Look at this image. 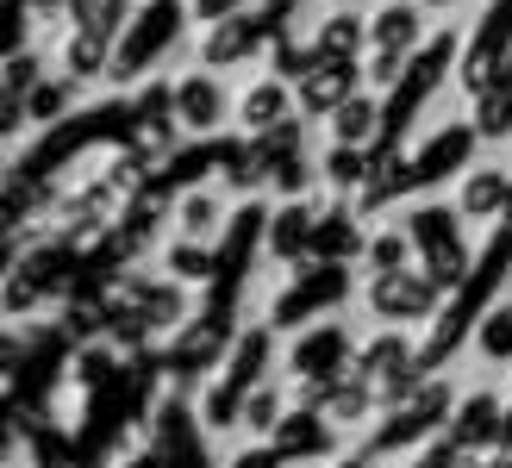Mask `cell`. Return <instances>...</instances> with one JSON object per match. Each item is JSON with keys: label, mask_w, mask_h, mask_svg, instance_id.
<instances>
[{"label": "cell", "mask_w": 512, "mask_h": 468, "mask_svg": "<svg viewBox=\"0 0 512 468\" xmlns=\"http://www.w3.org/2000/svg\"><path fill=\"white\" fill-rule=\"evenodd\" d=\"M188 19H194L188 0H144L138 19H132V32H125L119 50H113V82H144V75L157 69L163 50L182 44Z\"/></svg>", "instance_id": "6da1fadb"}, {"label": "cell", "mask_w": 512, "mask_h": 468, "mask_svg": "<svg viewBox=\"0 0 512 468\" xmlns=\"http://www.w3.org/2000/svg\"><path fill=\"white\" fill-rule=\"evenodd\" d=\"M363 306L388 331H406V325H431V319H438V312H444V288L425 269H400V275H375L363 288Z\"/></svg>", "instance_id": "7a4b0ae2"}, {"label": "cell", "mask_w": 512, "mask_h": 468, "mask_svg": "<svg viewBox=\"0 0 512 468\" xmlns=\"http://www.w3.org/2000/svg\"><path fill=\"white\" fill-rule=\"evenodd\" d=\"M356 350H363V344H356L344 325H306L288 344V375L300 387H313V394H325L331 381L356 375Z\"/></svg>", "instance_id": "3957f363"}, {"label": "cell", "mask_w": 512, "mask_h": 468, "mask_svg": "<svg viewBox=\"0 0 512 468\" xmlns=\"http://www.w3.org/2000/svg\"><path fill=\"white\" fill-rule=\"evenodd\" d=\"M275 38H281V13L250 7V13H238V19H219V25H207V38H200V69L225 75V69H238V63H250V57H263Z\"/></svg>", "instance_id": "277c9868"}, {"label": "cell", "mask_w": 512, "mask_h": 468, "mask_svg": "<svg viewBox=\"0 0 512 468\" xmlns=\"http://www.w3.org/2000/svg\"><path fill=\"white\" fill-rule=\"evenodd\" d=\"M225 119H238V94L225 88L213 69H188L182 82H175V125H182L188 138H213Z\"/></svg>", "instance_id": "5b68a950"}, {"label": "cell", "mask_w": 512, "mask_h": 468, "mask_svg": "<svg viewBox=\"0 0 512 468\" xmlns=\"http://www.w3.org/2000/svg\"><path fill=\"white\" fill-rule=\"evenodd\" d=\"M450 419H456V394H450V381H438V375H431V381L419 387L413 400L388 412V431H381L375 444H381V450H406V444H425V437L438 431V425H450Z\"/></svg>", "instance_id": "8992f818"}, {"label": "cell", "mask_w": 512, "mask_h": 468, "mask_svg": "<svg viewBox=\"0 0 512 468\" xmlns=\"http://www.w3.org/2000/svg\"><path fill=\"white\" fill-rule=\"evenodd\" d=\"M313 238H319V206L313 200H281L263 219V250L281 269H306L313 263Z\"/></svg>", "instance_id": "52a82bcc"}, {"label": "cell", "mask_w": 512, "mask_h": 468, "mask_svg": "<svg viewBox=\"0 0 512 468\" xmlns=\"http://www.w3.org/2000/svg\"><path fill=\"white\" fill-rule=\"evenodd\" d=\"M300 113V94H294V82L288 75H256V82L238 94V125H244V138H269L275 125H288Z\"/></svg>", "instance_id": "ba28073f"}, {"label": "cell", "mask_w": 512, "mask_h": 468, "mask_svg": "<svg viewBox=\"0 0 512 468\" xmlns=\"http://www.w3.org/2000/svg\"><path fill=\"white\" fill-rule=\"evenodd\" d=\"M369 50L375 57H419L425 50V0H381L369 13Z\"/></svg>", "instance_id": "9c48e42d"}, {"label": "cell", "mask_w": 512, "mask_h": 468, "mask_svg": "<svg viewBox=\"0 0 512 468\" xmlns=\"http://www.w3.org/2000/svg\"><path fill=\"white\" fill-rule=\"evenodd\" d=\"M356 75H363V63H313V69L294 82L300 119H331L344 100H356V94H363V88H356Z\"/></svg>", "instance_id": "30bf717a"}, {"label": "cell", "mask_w": 512, "mask_h": 468, "mask_svg": "<svg viewBox=\"0 0 512 468\" xmlns=\"http://www.w3.org/2000/svg\"><path fill=\"white\" fill-rule=\"evenodd\" d=\"M232 344H238L232 319H194L188 331H175V344H169V369L188 381V375L207 369V362H225V356H232Z\"/></svg>", "instance_id": "8fae6325"}, {"label": "cell", "mask_w": 512, "mask_h": 468, "mask_svg": "<svg viewBox=\"0 0 512 468\" xmlns=\"http://www.w3.org/2000/svg\"><path fill=\"white\" fill-rule=\"evenodd\" d=\"M306 44H313V63H363L369 57V13H356V7L325 13Z\"/></svg>", "instance_id": "7c38bea8"}, {"label": "cell", "mask_w": 512, "mask_h": 468, "mask_svg": "<svg viewBox=\"0 0 512 468\" xmlns=\"http://www.w3.org/2000/svg\"><path fill=\"white\" fill-rule=\"evenodd\" d=\"M512 206V169H500V163H475L463 181H456V213L463 219H475V225H488V219H500Z\"/></svg>", "instance_id": "4fadbf2b"}, {"label": "cell", "mask_w": 512, "mask_h": 468, "mask_svg": "<svg viewBox=\"0 0 512 468\" xmlns=\"http://www.w3.org/2000/svg\"><path fill=\"white\" fill-rule=\"evenodd\" d=\"M475 125H444L438 138H425L419 156L406 163V175L413 181H444V175H469V150H475Z\"/></svg>", "instance_id": "5bb4252c"}, {"label": "cell", "mask_w": 512, "mask_h": 468, "mask_svg": "<svg viewBox=\"0 0 512 468\" xmlns=\"http://www.w3.org/2000/svg\"><path fill=\"white\" fill-rule=\"evenodd\" d=\"M506 425V412H500V394L494 387H481V394H469L463 406H456V419H450V450H463V456H481L500 437Z\"/></svg>", "instance_id": "9a60e30c"}, {"label": "cell", "mask_w": 512, "mask_h": 468, "mask_svg": "<svg viewBox=\"0 0 512 468\" xmlns=\"http://www.w3.org/2000/svg\"><path fill=\"white\" fill-rule=\"evenodd\" d=\"M113 50H119V44L82 32V25H63L57 57H63V75H69V82H75V88H88V82H113Z\"/></svg>", "instance_id": "2e32d148"}, {"label": "cell", "mask_w": 512, "mask_h": 468, "mask_svg": "<svg viewBox=\"0 0 512 468\" xmlns=\"http://www.w3.org/2000/svg\"><path fill=\"white\" fill-rule=\"evenodd\" d=\"M275 450H281V462L331 456V450H338V425H331L325 412H313V406H294V412H288V425L275 431Z\"/></svg>", "instance_id": "e0dca14e"}, {"label": "cell", "mask_w": 512, "mask_h": 468, "mask_svg": "<svg viewBox=\"0 0 512 468\" xmlns=\"http://www.w3.org/2000/svg\"><path fill=\"white\" fill-rule=\"evenodd\" d=\"M225 219H232V206H225L219 188H188L182 200H175V238L219 244L225 238Z\"/></svg>", "instance_id": "ac0fdd59"}, {"label": "cell", "mask_w": 512, "mask_h": 468, "mask_svg": "<svg viewBox=\"0 0 512 468\" xmlns=\"http://www.w3.org/2000/svg\"><path fill=\"white\" fill-rule=\"evenodd\" d=\"M269 362H275V325H244L232 356H225V381L244 387V394H256L263 375H269Z\"/></svg>", "instance_id": "d6986e66"}, {"label": "cell", "mask_w": 512, "mask_h": 468, "mask_svg": "<svg viewBox=\"0 0 512 468\" xmlns=\"http://www.w3.org/2000/svg\"><path fill=\"white\" fill-rule=\"evenodd\" d=\"M400 225H406V238H413L419 256H438L450 244H463V213H456V206H413Z\"/></svg>", "instance_id": "ffe728a7"}, {"label": "cell", "mask_w": 512, "mask_h": 468, "mask_svg": "<svg viewBox=\"0 0 512 468\" xmlns=\"http://www.w3.org/2000/svg\"><path fill=\"white\" fill-rule=\"evenodd\" d=\"M381 125H388V119H381V100H375V94H356V100H344V107L331 113V144H344V150H369Z\"/></svg>", "instance_id": "44dd1931"}, {"label": "cell", "mask_w": 512, "mask_h": 468, "mask_svg": "<svg viewBox=\"0 0 512 468\" xmlns=\"http://www.w3.org/2000/svg\"><path fill=\"white\" fill-rule=\"evenodd\" d=\"M413 238H406V225H381L369 231V244H363V275H400V269H413Z\"/></svg>", "instance_id": "7402d4cb"}, {"label": "cell", "mask_w": 512, "mask_h": 468, "mask_svg": "<svg viewBox=\"0 0 512 468\" xmlns=\"http://www.w3.org/2000/svg\"><path fill=\"white\" fill-rule=\"evenodd\" d=\"M163 275H169V281H182V288H207V281L219 275V256H213V244L175 238V244L163 250Z\"/></svg>", "instance_id": "603a6c76"}, {"label": "cell", "mask_w": 512, "mask_h": 468, "mask_svg": "<svg viewBox=\"0 0 512 468\" xmlns=\"http://www.w3.org/2000/svg\"><path fill=\"white\" fill-rule=\"evenodd\" d=\"M475 356L481 362H512V300H494L475 325Z\"/></svg>", "instance_id": "cb8c5ba5"}, {"label": "cell", "mask_w": 512, "mask_h": 468, "mask_svg": "<svg viewBox=\"0 0 512 468\" xmlns=\"http://www.w3.org/2000/svg\"><path fill=\"white\" fill-rule=\"evenodd\" d=\"M244 387H232V381H213L207 387V394H200V425H207V431H232V425H244Z\"/></svg>", "instance_id": "d4e9b609"}, {"label": "cell", "mask_w": 512, "mask_h": 468, "mask_svg": "<svg viewBox=\"0 0 512 468\" xmlns=\"http://www.w3.org/2000/svg\"><path fill=\"white\" fill-rule=\"evenodd\" d=\"M288 425V394H281V387H256V394L244 400V431H256V437H269L275 444V431Z\"/></svg>", "instance_id": "484cf974"}, {"label": "cell", "mask_w": 512, "mask_h": 468, "mask_svg": "<svg viewBox=\"0 0 512 468\" xmlns=\"http://www.w3.org/2000/svg\"><path fill=\"white\" fill-rule=\"evenodd\" d=\"M44 82H50V75H44V50H38V44H32V50H13V57H7V100H32Z\"/></svg>", "instance_id": "4316f807"}, {"label": "cell", "mask_w": 512, "mask_h": 468, "mask_svg": "<svg viewBox=\"0 0 512 468\" xmlns=\"http://www.w3.org/2000/svg\"><path fill=\"white\" fill-rule=\"evenodd\" d=\"M69 107H75V82H69V75H50V82L25 100V119H32V125H50V119H63Z\"/></svg>", "instance_id": "83f0119b"}, {"label": "cell", "mask_w": 512, "mask_h": 468, "mask_svg": "<svg viewBox=\"0 0 512 468\" xmlns=\"http://www.w3.org/2000/svg\"><path fill=\"white\" fill-rule=\"evenodd\" d=\"M188 7H194V19H200V25H219V19H238V13H250L256 0H188Z\"/></svg>", "instance_id": "f1b7e54d"}, {"label": "cell", "mask_w": 512, "mask_h": 468, "mask_svg": "<svg viewBox=\"0 0 512 468\" xmlns=\"http://www.w3.org/2000/svg\"><path fill=\"white\" fill-rule=\"evenodd\" d=\"M232 468H281V450H275V444H263V450H244V456H232Z\"/></svg>", "instance_id": "f546056e"}, {"label": "cell", "mask_w": 512, "mask_h": 468, "mask_svg": "<svg viewBox=\"0 0 512 468\" xmlns=\"http://www.w3.org/2000/svg\"><path fill=\"white\" fill-rule=\"evenodd\" d=\"M463 468H512L506 456H494V462H463Z\"/></svg>", "instance_id": "4dcf8cb0"}, {"label": "cell", "mask_w": 512, "mask_h": 468, "mask_svg": "<svg viewBox=\"0 0 512 468\" xmlns=\"http://www.w3.org/2000/svg\"><path fill=\"white\" fill-rule=\"evenodd\" d=\"M269 13H294V0H269Z\"/></svg>", "instance_id": "1f68e13d"}]
</instances>
